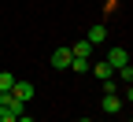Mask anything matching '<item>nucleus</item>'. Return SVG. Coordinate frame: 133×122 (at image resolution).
Returning <instances> with one entry per match:
<instances>
[{"label": "nucleus", "instance_id": "11", "mask_svg": "<svg viewBox=\"0 0 133 122\" xmlns=\"http://www.w3.org/2000/svg\"><path fill=\"white\" fill-rule=\"evenodd\" d=\"M70 70H78V74H85V70H89V59H70Z\"/></svg>", "mask_w": 133, "mask_h": 122}, {"label": "nucleus", "instance_id": "8", "mask_svg": "<svg viewBox=\"0 0 133 122\" xmlns=\"http://www.w3.org/2000/svg\"><path fill=\"white\" fill-rule=\"evenodd\" d=\"M104 37H107V26H104V22H96V26H89V37H85V41H89V44H100Z\"/></svg>", "mask_w": 133, "mask_h": 122}, {"label": "nucleus", "instance_id": "1", "mask_svg": "<svg viewBox=\"0 0 133 122\" xmlns=\"http://www.w3.org/2000/svg\"><path fill=\"white\" fill-rule=\"evenodd\" d=\"M0 107H4V111H11L15 118H19V115H26V111H22L26 104H22L19 96H15V93H0Z\"/></svg>", "mask_w": 133, "mask_h": 122}, {"label": "nucleus", "instance_id": "6", "mask_svg": "<svg viewBox=\"0 0 133 122\" xmlns=\"http://www.w3.org/2000/svg\"><path fill=\"white\" fill-rule=\"evenodd\" d=\"M70 56H74V59H89V56H92V44L81 37L78 44H70Z\"/></svg>", "mask_w": 133, "mask_h": 122}, {"label": "nucleus", "instance_id": "15", "mask_svg": "<svg viewBox=\"0 0 133 122\" xmlns=\"http://www.w3.org/2000/svg\"><path fill=\"white\" fill-rule=\"evenodd\" d=\"M81 122H92V118H81Z\"/></svg>", "mask_w": 133, "mask_h": 122}, {"label": "nucleus", "instance_id": "12", "mask_svg": "<svg viewBox=\"0 0 133 122\" xmlns=\"http://www.w3.org/2000/svg\"><path fill=\"white\" fill-rule=\"evenodd\" d=\"M0 122H19V118H15L11 111H4V107H0Z\"/></svg>", "mask_w": 133, "mask_h": 122}, {"label": "nucleus", "instance_id": "14", "mask_svg": "<svg viewBox=\"0 0 133 122\" xmlns=\"http://www.w3.org/2000/svg\"><path fill=\"white\" fill-rule=\"evenodd\" d=\"M19 122H33V118H30V115H19Z\"/></svg>", "mask_w": 133, "mask_h": 122}, {"label": "nucleus", "instance_id": "4", "mask_svg": "<svg viewBox=\"0 0 133 122\" xmlns=\"http://www.w3.org/2000/svg\"><path fill=\"white\" fill-rule=\"evenodd\" d=\"M70 59H74L70 48H56V52H52V67H56V70H66V67H70Z\"/></svg>", "mask_w": 133, "mask_h": 122}, {"label": "nucleus", "instance_id": "5", "mask_svg": "<svg viewBox=\"0 0 133 122\" xmlns=\"http://www.w3.org/2000/svg\"><path fill=\"white\" fill-rule=\"evenodd\" d=\"M11 93L19 96L22 104H30V100H33V85H30V81H15V85H11Z\"/></svg>", "mask_w": 133, "mask_h": 122}, {"label": "nucleus", "instance_id": "10", "mask_svg": "<svg viewBox=\"0 0 133 122\" xmlns=\"http://www.w3.org/2000/svg\"><path fill=\"white\" fill-rule=\"evenodd\" d=\"M118 81H126V85H133V63H126V67H118Z\"/></svg>", "mask_w": 133, "mask_h": 122}, {"label": "nucleus", "instance_id": "2", "mask_svg": "<svg viewBox=\"0 0 133 122\" xmlns=\"http://www.w3.org/2000/svg\"><path fill=\"white\" fill-rule=\"evenodd\" d=\"M122 104H126V100H122L118 93L111 89V93H107L104 100H100V107H104V115H118V111H122Z\"/></svg>", "mask_w": 133, "mask_h": 122}, {"label": "nucleus", "instance_id": "7", "mask_svg": "<svg viewBox=\"0 0 133 122\" xmlns=\"http://www.w3.org/2000/svg\"><path fill=\"white\" fill-rule=\"evenodd\" d=\"M111 70H115V67H111L107 59H100V63H92V74H96L100 81H111Z\"/></svg>", "mask_w": 133, "mask_h": 122}, {"label": "nucleus", "instance_id": "16", "mask_svg": "<svg viewBox=\"0 0 133 122\" xmlns=\"http://www.w3.org/2000/svg\"><path fill=\"white\" fill-rule=\"evenodd\" d=\"M129 122H133V118H129Z\"/></svg>", "mask_w": 133, "mask_h": 122}, {"label": "nucleus", "instance_id": "9", "mask_svg": "<svg viewBox=\"0 0 133 122\" xmlns=\"http://www.w3.org/2000/svg\"><path fill=\"white\" fill-rule=\"evenodd\" d=\"M11 85H15V74L0 70V93H11Z\"/></svg>", "mask_w": 133, "mask_h": 122}, {"label": "nucleus", "instance_id": "3", "mask_svg": "<svg viewBox=\"0 0 133 122\" xmlns=\"http://www.w3.org/2000/svg\"><path fill=\"white\" fill-rule=\"evenodd\" d=\"M107 63L118 70V67H126V63H129V52H126L122 44H115V48H111V56H107Z\"/></svg>", "mask_w": 133, "mask_h": 122}, {"label": "nucleus", "instance_id": "13", "mask_svg": "<svg viewBox=\"0 0 133 122\" xmlns=\"http://www.w3.org/2000/svg\"><path fill=\"white\" fill-rule=\"evenodd\" d=\"M122 100H129V104H133V85H129V89H126V96H122Z\"/></svg>", "mask_w": 133, "mask_h": 122}]
</instances>
